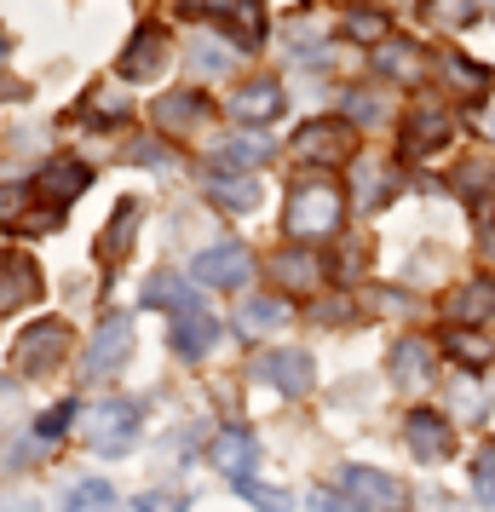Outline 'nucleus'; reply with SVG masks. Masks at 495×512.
<instances>
[{"label":"nucleus","instance_id":"nucleus-29","mask_svg":"<svg viewBox=\"0 0 495 512\" xmlns=\"http://www.w3.org/2000/svg\"><path fill=\"white\" fill-rule=\"evenodd\" d=\"M444 75H449V87H455V93H472V98L490 93V70H484V64H472V58H461V52H444Z\"/></svg>","mask_w":495,"mask_h":512},{"label":"nucleus","instance_id":"nucleus-10","mask_svg":"<svg viewBox=\"0 0 495 512\" xmlns=\"http://www.w3.org/2000/svg\"><path fill=\"white\" fill-rule=\"evenodd\" d=\"M271 277H277L283 294H317L323 277H329V259L311 254L306 242H294V248H283V254L271 259Z\"/></svg>","mask_w":495,"mask_h":512},{"label":"nucleus","instance_id":"nucleus-2","mask_svg":"<svg viewBox=\"0 0 495 512\" xmlns=\"http://www.w3.org/2000/svg\"><path fill=\"white\" fill-rule=\"evenodd\" d=\"M139 426H144V409L133 397H104V403H93L81 415V432H87L93 455H127L133 438H139Z\"/></svg>","mask_w":495,"mask_h":512},{"label":"nucleus","instance_id":"nucleus-35","mask_svg":"<svg viewBox=\"0 0 495 512\" xmlns=\"http://www.w3.org/2000/svg\"><path fill=\"white\" fill-rule=\"evenodd\" d=\"M75 420V403H58V409H47V415L35 420V443H58L64 432H70Z\"/></svg>","mask_w":495,"mask_h":512},{"label":"nucleus","instance_id":"nucleus-15","mask_svg":"<svg viewBox=\"0 0 495 512\" xmlns=\"http://www.w3.org/2000/svg\"><path fill=\"white\" fill-rule=\"evenodd\" d=\"M29 300H41V271L29 254L0 259V311H24Z\"/></svg>","mask_w":495,"mask_h":512},{"label":"nucleus","instance_id":"nucleus-28","mask_svg":"<svg viewBox=\"0 0 495 512\" xmlns=\"http://www.w3.org/2000/svg\"><path fill=\"white\" fill-rule=\"evenodd\" d=\"M133 236H139V202H121L116 219H110V231L98 236V254H104V259H127Z\"/></svg>","mask_w":495,"mask_h":512},{"label":"nucleus","instance_id":"nucleus-14","mask_svg":"<svg viewBox=\"0 0 495 512\" xmlns=\"http://www.w3.org/2000/svg\"><path fill=\"white\" fill-rule=\"evenodd\" d=\"M449 139H455V121H449V110L421 104V110L409 116V127H403V156H432V150H444Z\"/></svg>","mask_w":495,"mask_h":512},{"label":"nucleus","instance_id":"nucleus-39","mask_svg":"<svg viewBox=\"0 0 495 512\" xmlns=\"http://www.w3.org/2000/svg\"><path fill=\"white\" fill-rule=\"evenodd\" d=\"M127 156H133V162H144V167H173V150H167L162 139H139Z\"/></svg>","mask_w":495,"mask_h":512},{"label":"nucleus","instance_id":"nucleus-42","mask_svg":"<svg viewBox=\"0 0 495 512\" xmlns=\"http://www.w3.org/2000/svg\"><path fill=\"white\" fill-rule=\"evenodd\" d=\"M311 512H357V507L340 501V495H329V489H317V495H311Z\"/></svg>","mask_w":495,"mask_h":512},{"label":"nucleus","instance_id":"nucleus-30","mask_svg":"<svg viewBox=\"0 0 495 512\" xmlns=\"http://www.w3.org/2000/svg\"><path fill=\"white\" fill-rule=\"evenodd\" d=\"M392 190H398V179H392V173H386V167H357V208L369 213V208H386V202H392Z\"/></svg>","mask_w":495,"mask_h":512},{"label":"nucleus","instance_id":"nucleus-8","mask_svg":"<svg viewBox=\"0 0 495 512\" xmlns=\"http://www.w3.org/2000/svg\"><path fill=\"white\" fill-rule=\"evenodd\" d=\"M254 374H260L271 392H283V397H311V386H317V363H311L306 351H265L260 363H254Z\"/></svg>","mask_w":495,"mask_h":512},{"label":"nucleus","instance_id":"nucleus-17","mask_svg":"<svg viewBox=\"0 0 495 512\" xmlns=\"http://www.w3.org/2000/svg\"><path fill=\"white\" fill-rule=\"evenodd\" d=\"M283 104H288V93H283V81H248L242 93H236V121H248V127H265V121H277L283 116Z\"/></svg>","mask_w":495,"mask_h":512},{"label":"nucleus","instance_id":"nucleus-1","mask_svg":"<svg viewBox=\"0 0 495 512\" xmlns=\"http://www.w3.org/2000/svg\"><path fill=\"white\" fill-rule=\"evenodd\" d=\"M346 219V196L329 185V179H300L288 190V208H283V231L294 242H323V236L340 231Z\"/></svg>","mask_w":495,"mask_h":512},{"label":"nucleus","instance_id":"nucleus-20","mask_svg":"<svg viewBox=\"0 0 495 512\" xmlns=\"http://www.w3.org/2000/svg\"><path fill=\"white\" fill-rule=\"evenodd\" d=\"M162 64H167L162 29H139L133 47L121 52V75H127V81H150V75H162Z\"/></svg>","mask_w":495,"mask_h":512},{"label":"nucleus","instance_id":"nucleus-6","mask_svg":"<svg viewBox=\"0 0 495 512\" xmlns=\"http://www.w3.org/2000/svg\"><path fill=\"white\" fill-rule=\"evenodd\" d=\"M288 150H294V162H306V167H334L352 156V127L346 121H311V127L294 133Z\"/></svg>","mask_w":495,"mask_h":512},{"label":"nucleus","instance_id":"nucleus-25","mask_svg":"<svg viewBox=\"0 0 495 512\" xmlns=\"http://www.w3.org/2000/svg\"><path fill=\"white\" fill-rule=\"evenodd\" d=\"M144 305H162V311H202V305L190 300V282L179 277V271H156V277L144 282Z\"/></svg>","mask_w":495,"mask_h":512},{"label":"nucleus","instance_id":"nucleus-19","mask_svg":"<svg viewBox=\"0 0 495 512\" xmlns=\"http://www.w3.org/2000/svg\"><path fill=\"white\" fill-rule=\"evenodd\" d=\"M213 340H219V323H213L208 311H179V317H173V351H179L185 363L208 357Z\"/></svg>","mask_w":495,"mask_h":512},{"label":"nucleus","instance_id":"nucleus-21","mask_svg":"<svg viewBox=\"0 0 495 512\" xmlns=\"http://www.w3.org/2000/svg\"><path fill=\"white\" fill-rule=\"evenodd\" d=\"M449 317H455V323H467V328L490 323V317H495V277H472L467 288H455Z\"/></svg>","mask_w":495,"mask_h":512},{"label":"nucleus","instance_id":"nucleus-33","mask_svg":"<svg viewBox=\"0 0 495 512\" xmlns=\"http://www.w3.org/2000/svg\"><path fill=\"white\" fill-rule=\"evenodd\" d=\"M467 484H472V495H478L484 507H495V449H478V455H472Z\"/></svg>","mask_w":495,"mask_h":512},{"label":"nucleus","instance_id":"nucleus-18","mask_svg":"<svg viewBox=\"0 0 495 512\" xmlns=\"http://www.w3.org/2000/svg\"><path fill=\"white\" fill-rule=\"evenodd\" d=\"M87 179H93V173L81 162H47L41 179H35V190H41V202H52V208H70L75 196L87 190Z\"/></svg>","mask_w":495,"mask_h":512},{"label":"nucleus","instance_id":"nucleus-16","mask_svg":"<svg viewBox=\"0 0 495 512\" xmlns=\"http://www.w3.org/2000/svg\"><path fill=\"white\" fill-rule=\"evenodd\" d=\"M375 70L386 75V81H398V87H415L426 75V52L415 47V41H398V35H386L375 47Z\"/></svg>","mask_w":495,"mask_h":512},{"label":"nucleus","instance_id":"nucleus-34","mask_svg":"<svg viewBox=\"0 0 495 512\" xmlns=\"http://www.w3.org/2000/svg\"><path fill=\"white\" fill-rule=\"evenodd\" d=\"M236 495H242V501H248L254 512H288V495H283V489L254 484V478H242V484H236Z\"/></svg>","mask_w":495,"mask_h":512},{"label":"nucleus","instance_id":"nucleus-38","mask_svg":"<svg viewBox=\"0 0 495 512\" xmlns=\"http://www.w3.org/2000/svg\"><path fill=\"white\" fill-rule=\"evenodd\" d=\"M87 110L98 121H127V98L121 93H87Z\"/></svg>","mask_w":495,"mask_h":512},{"label":"nucleus","instance_id":"nucleus-3","mask_svg":"<svg viewBox=\"0 0 495 512\" xmlns=\"http://www.w3.org/2000/svg\"><path fill=\"white\" fill-rule=\"evenodd\" d=\"M127 357H133V317L127 311H110L104 323H98L93 346H87V363L81 369L93 374V380H110V374L127 369Z\"/></svg>","mask_w":495,"mask_h":512},{"label":"nucleus","instance_id":"nucleus-32","mask_svg":"<svg viewBox=\"0 0 495 512\" xmlns=\"http://www.w3.org/2000/svg\"><path fill=\"white\" fill-rule=\"evenodd\" d=\"M58 512H116V489L98 484V478H87V484H75L70 495H64V507Z\"/></svg>","mask_w":495,"mask_h":512},{"label":"nucleus","instance_id":"nucleus-24","mask_svg":"<svg viewBox=\"0 0 495 512\" xmlns=\"http://www.w3.org/2000/svg\"><path fill=\"white\" fill-rule=\"evenodd\" d=\"M271 156H277V144L260 139V133H231V139L219 144V167H236V173L242 167H265Z\"/></svg>","mask_w":495,"mask_h":512},{"label":"nucleus","instance_id":"nucleus-7","mask_svg":"<svg viewBox=\"0 0 495 512\" xmlns=\"http://www.w3.org/2000/svg\"><path fill=\"white\" fill-rule=\"evenodd\" d=\"M12 357H18V369L24 374H52L64 357H70V328L64 323H35L18 334V346H12Z\"/></svg>","mask_w":495,"mask_h":512},{"label":"nucleus","instance_id":"nucleus-23","mask_svg":"<svg viewBox=\"0 0 495 512\" xmlns=\"http://www.w3.org/2000/svg\"><path fill=\"white\" fill-rule=\"evenodd\" d=\"M283 323H288V305L277 294H254V300L236 311V334H248V340L254 334H271V328H283Z\"/></svg>","mask_w":495,"mask_h":512},{"label":"nucleus","instance_id":"nucleus-26","mask_svg":"<svg viewBox=\"0 0 495 512\" xmlns=\"http://www.w3.org/2000/svg\"><path fill=\"white\" fill-rule=\"evenodd\" d=\"M236 70V47H219V41H190V81H219V75Z\"/></svg>","mask_w":495,"mask_h":512},{"label":"nucleus","instance_id":"nucleus-9","mask_svg":"<svg viewBox=\"0 0 495 512\" xmlns=\"http://www.w3.org/2000/svg\"><path fill=\"white\" fill-rule=\"evenodd\" d=\"M346 489H352V507L357 512H409V489H403L392 472L352 466V472H346Z\"/></svg>","mask_w":495,"mask_h":512},{"label":"nucleus","instance_id":"nucleus-27","mask_svg":"<svg viewBox=\"0 0 495 512\" xmlns=\"http://www.w3.org/2000/svg\"><path fill=\"white\" fill-rule=\"evenodd\" d=\"M208 196H213L225 213L260 208V185H254V179H225V173H208Z\"/></svg>","mask_w":495,"mask_h":512},{"label":"nucleus","instance_id":"nucleus-5","mask_svg":"<svg viewBox=\"0 0 495 512\" xmlns=\"http://www.w3.org/2000/svg\"><path fill=\"white\" fill-rule=\"evenodd\" d=\"M190 277L202 282V288H248L254 259H248L242 242H219V248H202V254L190 259Z\"/></svg>","mask_w":495,"mask_h":512},{"label":"nucleus","instance_id":"nucleus-40","mask_svg":"<svg viewBox=\"0 0 495 512\" xmlns=\"http://www.w3.org/2000/svg\"><path fill=\"white\" fill-rule=\"evenodd\" d=\"M346 110H352V121H380V98L375 93H352Z\"/></svg>","mask_w":495,"mask_h":512},{"label":"nucleus","instance_id":"nucleus-12","mask_svg":"<svg viewBox=\"0 0 495 512\" xmlns=\"http://www.w3.org/2000/svg\"><path fill=\"white\" fill-rule=\"evenodd\" d=\"M432 369H438V346H432V340H421V334L398 340V351H392V380H398V392H409V397L426 392Z\"/></svg>","mask_w":495,"mask_h":512},{"label":"nucleus","instance_id":"nucleus-36","mask_svg":"<svg viewBox=\"0 0 495 512\" xmlns=\"http://www.w3.org/2000/svg\"><path fill=\"white\" fill-rule=\"evenodd\" d=\"M139 512H190V495H179V489H144Z\"/></svg>","mask_w":495,"mask_h":512},{"label":"nucleus","instance_id":"nucleus-4","mask_svg":"<svg viewBox=\"0 0 495 512\" xmlns=\"http://www.w3.org/2000/svg\"><path fill=\"white\" fill-rule=\"evenodd\" d=\"M403 443H409V455L415 461H426V466H438V461H449L455 455V426H449L438 409H409L403 415Z\"/></svg>","mask_w":495,"mask_h":512},{"label":"nucleus","instance_id":"nucleus-22","mask_svg":"<svg viewBox=\"0 0 495 512\" xmlns=\"http://www.w3.org/2000/svg\"><path fill=\"white\" fill-rule=\"evenodd\" d=\"M444 351L455 357V363H461V369H490V363H495V340L484 334V328H467V323L449 328Z\"/></svg>","mask_w":495,"mask_h":512},{"label":"nucleus","instance_id":"nucleus-13","mask_svg":"<svg viewBox=\"0 0 495 512\" xmlns=\"http://www.w3.org/2000/svg\"><path fill=\"white\" fill-rule=\"evenodd\" d=\"M208 461L231 478V484H242V478H254V466H260V443H254V432H242V426H225L219 438H213Z\"/></svg>","mask_w":495,"mask_h":512},{"label":"nucleus","instance_id":"nucleus-37","mask_svg":"<svg viewBox=\"0 0 495 512\" xmlns=\"http://www.w3.org/2000/svg\"><path fill=\"white\" fill-rule=\"evenodd\" d=\"M346 35H357V41H386V18H380V12H352V18H346Z\"/></svg>","mask_w":495,"mask_h":512},{"label":"nucleus","instance_id":"nucleus-11","mask_svg":"<svg viewBox=\"0 0 495 512\" xmlns=\"http://www.w3.org/2000/svg\"><path fill=\"white\" fill-rule=\"evenodd\" d=\"M208 98L190 93V87H179V93H162L156 98V110H150V121H156V133H167V139H185V133H196V127H208Z\"/></svg>","mask_w":495,"mask_h":512},{"label":"nucleus","instance_id":"nucleus-31","mask_svg":"<svg viewBox=\"0 0 495 512\" xmlns=\"http://www.w3.org/2000/svg\"><path fill=\"white\" fill-rule=\"evenodd\" d=\"M421 18L432 29H467L478 18V0H421Z\"/></svg>","mask_w":495,"mask_h":512},{"label":"nucleus","instance_id":"nucleus-41","mask_svg":"<svg viewBox=\"0 0 495 512\" xmlns=\"http://www.w3.org/2000/svg\"><path fill=\"white\" fill-rule=\"evenodd\" d=\"M455 403H461V409H467L472 420L484 415V392H478V386H467V380H461V392H455Z\"/></svg>","mask_w":495,"mask_h":512},{"label":"nucleus","instance_id":"nucleus-44","mask_svg":"<svg viewBox=\"0 0 495 512\" xmlns=\"http://www.w3.org/2000/svg\"><path fill=\"white\" fill-rule=\"evenodd\" d=\"M0 397H6V380H0Z\"/></svg>","mask_w":495,"mask_h":512},{"label":"nucleus","instance_id":"nucleus-43","mask_svg":"<svg viewBox=\"0 0 495 512\" xmlns=\"http://www.w3.org/2000/svg\"><path fill=\"white\" fill-rule=\"evenodd\" d=\"M0 512H41L35 501H12V507H0Z\"/></svg>","mask_w":495,"mask_h":512}]
</instances>
